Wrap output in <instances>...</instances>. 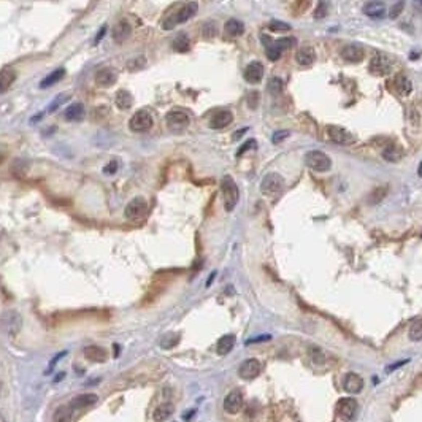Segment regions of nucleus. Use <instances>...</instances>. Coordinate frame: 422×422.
Segmentation results:
<instances>
[{
    "mask_svg": "<svg viewBox=\"0 0 422 422\" xmlns=\"http://www.w3.org/2000/svg\"><path fill=\"white\" fill-rule=\"evenodd\" d=\"M267 27H268V31H272V32H289L291 31V26L283 21H272V23H268Z\"/></svg>",
    "mask_w": 422,
    "mask_h": 422,
    "instance_id": "nucleus-41",
    "label": "nucleus"
},
{
    "mask_svg": "<svg viewBox=\"0 0 422 422\" xmlns=\"http://www.w3.org/2000/svg\"><path fill=\"white\" fill-rule=\"evenodd\" d=\"M392 59L382 51H375L370 59V65L368 69L371 72V75L375 76H386L392 72Z\"/></svg>",
    "mask_w": 422,
    "mask_h": 422,
    "instance_id": "nucleus-6",
    "label": "nucleus"
},
{
    "mask_svg": "<svg viewBox=\"0 0 422 422\" xmlns=\"http://www.w3.org/2000/svg\"><path fill=\"white\" fill-rule=\"evenodd\" d=\"M235 341H237V338H235V335H232V333L221 337L218 344H216V351H218L219 356H227V354L234 349Z\"/></svg>",
    "mask_w": 422,
    "mask_h": 422,
    "instance_id": "nucleus-27",
    "label": "nucleus"
},
{
    "mask_svg": "<svg viewBox=\"0 0 422 422\" xmlns=\"http://www.w3.org/2000/svg\"><path fill=\"white\" fill-rule=\"evenodd\" d=\"M246 130H248V129H242V130L235 132V133H234V140H238V137H242V135H243V133H245Z\"/></svg>",
    "mask_w": 422,
    "mask_h": 422,
    "instance_id": "nucleus-51",
    "label": "nucleus"
},
{
    "mask_svg": "<svg viewBox=\"0 0 422 422\" xmlns=\"http://www.w3.org/2000/svg\"><path fill=\"white\" fill-rule=\"evenodd\" d=\"M416 2H417V4H420V5H422V0H416Z\"/></svg>",
    "mask_w": 422,
    "mask_h": 422,
    "instance_id": "nucleus-54",
    "label": "nucleus"
},
{
    "mask_svg": "<svg viewBox=\"0 0 422 422\" xmlns=\"http://www.w3.org/2000/svg\"><path fill=\"white\" fill-rule=\"evenodd\" d=\"M243 408V394L238 389L229 392L224 398V409L229 414H237Z\"/></svg>",
    "mask_w": 422,
    "mask_h": 422,
    "instance_id": "nucleus-13",
    "label": "nucleus"
},
{
    "mask_svg": "<svg viewBox=\"0 0 422 422\" xmlns=\"http://www.w3.org/2000/svg\"><path fill=\"white\" fill-rule=\"evenodd\" d=\"M152 126H154V119H152L151 113H148L146 110L137 111L129 121L130 130L135 132V133H145V132L151 130Z\"/></svg>",
    "mask_w": 422,
    "mask_h": 422,
    "instance_id": "nucleus-7",
    "label": "nucleus"
},
{
    "mask_svg": "<svg viewBox=\"0 0 422 422\" xmlns=\"http://www.w3.org/2000/svg\"><path fill=\"white\" fill-rule=\"evenodd\" d=\"M111 35H113L114 42H116L118 45H122L126 40H129L130 35H132V26H130V23L127 21V19H121V21H118L116 24H114Z\"/></svg>",
    "mask_w": 422,
    "mask_h": 422,
    "instance_id": "nucleus-16",
    "label": "nucleus"
},
{
    "mask_svg": "<svg viewBox=\"0 0 422 422\" xmlns=\"http://www.w3.org/2000/svg\"><path fill=\"white\" fill-rule=\"evenodd\" d=\"M118 80V73L111 67H103L97 73H95V84L100 88H110Z\"/></svg>",
    "mask_w": 422,
    "mask_h": 422,
    "instance_id": "nucleus-17",
    "label": "nucleus"
},
{
    "mask_svg": "<svg viewBox=\"0 0 422 422\" xmlns=\"http://www.w3.org/2000/svg\"><path fill=\"white\" fill-rule=\"evenodd\" d=\"M305 164L308 165L311 170L318 171V173H325L332 168V160L330 157L322 151L313 149L305 154Z\"/></svg>",
    "mask_w": 422,
    "mask_h": 422,
    "instance_id": "nucleus-5",
    "label": "nucleus"
},
{
    "mask_svg": "<svg viewBox=\"0 0 422 422\" xmlns=\"http://www.w3.org/2000/svg\"><path fill=\"white\" fill-rule=\"evenodd\" d=\"M267 89L273 95L281 94L284 89V81L281 78H278V76H273V78H270V81L267 83Z\"/></svg>",
    "mask_w": 422,
    "mask_h": 422,
    "instance_id": "nucleus-37",
    "label": "nucleus"
},
{
    "mask_svg": "<svg viewBox=\"0 0 422 422\" xmlns=\"http://www.w3.org/2000/svg\"><path fill=\"white\" fill-rule=\"evenodd\" d=\"M343 389L348 394H359L363 389V378L359 376L357 373H348L343 379Z\"/></svg>",
    "mask_w": 422,
    "mask_h": 422,
    "instance_id": "nucleus-20",
    "label": "nucleus"
},
{
    "mask_svg": "<svg viewBox=\"0 0 422 422\" xmlns=\"http://www.w3.org/2000/svg\"><path fill=\"white\" fill-rule=\"evenodd\" d=\"M145 65H146V57L145 56H137V57H133V59H130L127 62V70L129 72H138L141 69H145Z\"/></svg>",
    "mask_w": 422,
    "mask_h": 422,
    "instance_id": "nucleus-39",
    "label": "nucleus"
},
{
    "mask_svg": "<svg viewBox=\"0 0 422 422\" xmlns=\"http://www.w3.org/2000/svg\"><path fill=\"white\" fill-rule=\"evenodd\" d=\"M261 370H262V365H261V362H259L257 359H246L245 362L240 363L238 376L242 378V379H245V381H251V379L259 376Z\"/></svg>",
    "mask_w": 422,
    "mask_h": 422,
    "instance_id": "nucleus-12",
    "label": "nucleus"
},
{
    "mask_svg": "<svg viewBox=\"0 0 422 422\" xmlns=\"http://www.w3.org/2000/svg\"><path fill=\"white\" fill-rule=\"evenodd\" d=\"M197 12H198V4L189 2L181 7L178 12L167 16L164 21H162V29H164V31H171V29H175L178 24H183V23L189 21L190 18H194L197 15Z\"/></svg>",
    "mask_w": 422,
    "mask_h": 422,
    "instance_id": "nucleus-1",
    "label": "nucleus"
},
{
    "mask_svg": "<svg viewBox=\"0 0 422 422\" xmlns=\"http://www.w3.org/2000/svg\"><path fill=\"white\" fill-rule=\"evenodd\" d=\"M171 48L178 53H187L190 50V42H189L187 35H184V34L178 35L173 40V43H171Z\"/></svg>",
    "mask_w": 422,
    "mask_h": 422,
    "instance_id": "nucleus-35",
    "label": "nucleus"
},
{
    "mask_svg": "<svg viewBox=\"0 0 422 422\" xmlns=\"http://www.w3.org/2000/svg\"><path fill=\"white\" fill-rule=\"evenodd\" d=\"M69 97H70L69 94H61V95H57V97L54 99V102L51 103V107L48 108V111L53 113L54 110H57V107H59L61 103H64V102H65V99H69Z\"/></svg>",
    "mask_w": 422,
    "mask_h": 422,
    "instance_id": "nucleus-46",
    "label": "nucleus"
},
{
    "mask_svg": "<svg viewBox=\"0 0 422 422\" xmlns=\"http://www.w3.org/2000/svg\"><path fill=\"white\" fill-rule=\"evenodd\" d=\"M363 13H365L368 18L371 19H381L386 15V7L382 2H378V0H371V2L365 4L363 7Z\"/></svg>",
    "mask_w": 422,
    "mask_h": 422,
    "instance_id": "nucleus-25",
    "label": "nucleus"
},
{
    "mask_svg": "<svg viewBox=\"0 0 422 422\" xmlns=\"http://www.w3.org/2000/svg\"><path fill=\"white\" fill-rule=\"evenodd\" d=\"M202 34L205 38H213L218 35V26L213 21H206L202 27Z\"/></svg>",
    "mask_w": 422,
    "mask_h": 422,
    "instance_id": "nucleus-40",
    "label": "nucleus"
},
{
    "mask_svg": "<svg viewBox=\"0 0 422 422\" xmlns=\"http://www.w3.org/2000/svg\"><path fill=\"white\" fill-rule=\"evenodd\" d=\"M327 137L333 143H337V145H344V146L352 145V143L356 141L352 133L344 127H341V126H329L327 127Z\"/></svg>",
    "mask_w": 422,
    "mask_h": 422,
    "instance_id": "nucleus-11",
    "label": "nucleus"
},
{
    "mask_svg": "<svg viewBox=\"0 0 422 422\" xmlns=\"http://www.w3.org/2000/svg\"><path fill=\"white\" fill-rule=\"evenodd\" d=\"M84 357L91 360V362H95V363H102L108 359V354L107 351H105L103 348L97 346V344H91V346H86L84 348Z\"/></svg>",
    "mask_w": 422,
    "mask_h": 422,
    "instance_id": "nucleus-22",
    "label": "nucleus"
},
{
    "mask_svg": "<svg viewBox=\"0 0 422 422\" xmlns=\"http://www.w3.org/2000/svg\"><path fill=\"white\" fill-rule=\"evenodd\" d=\"M357 409H359V405H357V401L351 398V397H344V398H340L337 401V406H335V411H337V416L344 420V422H349L352 420L354 417H356L357 414Z\"/></svg>",
    "mask_w": 422,
    "mask_h": 422,
    "instance_id": "nucleus-9",
    "label": "nucleus"
},
{
    "mask_svg": "<svg viewBox=\"0 0 422 422\" xmlns=\"http://www.w3.org/2000/svg\"><path fill=\"white\" fill-rule=\"evenodd\" d=\"M386 194H387V187L384 186V187H376V189H373L371 190V194L368 195V203L370 205H378L379 202L382 198L386 197Z\"/></svg>",
    "mask_w": 422,
    "mask_h": 422,
    "instance_id": "nucleus-38",
    "label": "nucleus"
},
{
    "mask_svg": "<svg viewBox=\"0 0 422 422\" xmlns=\"http://www.w3.org/2000/svg\"><path fill=\"white\" fill-rule=\"evenodd\" d=\"M72 408L69 406H59L53 414V422H70L72 420Z\"/></svg>",
    "mask_w": 422,
    "mask_h": 422,
    "instance_id": "nucleus-34",
    "label": "nucleus"
},
{
    "mask_svg": "<svg viewBox=\"0 0 422 422\" xmlns=\"http://www.w3.org/2000/svg\"><path fill=\"white\" fill-rule=\"evenodd\" d=\"M175 413V405L171 403V401H165V403L159 405L154 413H152V420L154 422H165L168 420Z\"/></svg>",
    "mask_w": 422,
    "mask_h": 422,
    "instance_id": "nucleus-24",
    "label": "nucleus"
},
{
    "mask_svg": "<svg viewBox=\"0 0 422 422\" xmlns=\"http://www.w3.org/2000/svg\"><path fill=\"white\" fill-rule=\"evenodd\" d=\"M382 157L389 162H398L401 157H403V151H401V148L397 145H389L387 148H384V151H382Z\"/></svg>",
    "mask_w": 422,
    "mask_h": 422,
    "instance_id": "nucleus-32",
    "label": "nucleus"
},
{
    "mask_svg": "<svg viewBox=\"0 0 422 422\" xmlns=\"http://www.w3.org/2000/svg\"><path fill=\"white\" fill-rule=\"evenodd\" d=\"M257 145H256V141L254 140H249V141H246L243 146H240V149H238V152H237V156L240 157V156H243L245 152L249 149V148H256Z\"/></svg>",
    "mask_w": 422,
    "mask_h": 422,
    "instance_id": "nucleus-49",
    "label": "nucleus"
},
{
    "mask_svg": "<svg viewBox=\"0 0 422 422\" xmlns=\"http://www.w3.org/2000/svg\"><path fill=\"white\" fill-rule=\"evenodd\" d=\"M16 80V72L13 69H4L0 72V94H5Z\"/></svg>",
    "mask_w": 422,
    "mask_h": 422,
    "instance_id": "nucleus-29",
    "label": "nucleus"
},
{
    "mask_svg": "<svg viewBox=\"0 0 422 422\" xmlns=\"http://www.w3.org/2000/svg\"><path fill=\"white\" fill-rule=\"evenodd\" d=\"M246 103H248V107L251 108V110L257 108V105H259V92L257 91L249 92L246 95Z\"/></svg>",
    "mask_w": 422,
    "mask_h": 422,
    "instance_id": "nucleus-43",
    "label": "nucleus"
},
{
    "mask_svg": "<svg viewBox=\"0 0 422 422\" xmlns=\"http://www.w3.org/2000/svg\"><path fill=\"white\" fill-rule=\"evenodd\" d=\"M97 400H99V397L95 394H81L70 401V408L72 409H86L97 403Z\"/></svg>",
    "mask_w": 422,
    "mask_h": 422,
    "instance_id": "nucleus-23",
    "label": "nucleus"
},
{
    "mask_svg": "<svg viewBox=\"0 0 422 422\" xmlns=\"http://www.w3.org/2000/svg\"><path fill=\"white\" fill-rule=\"evenodd\" d=\"M245 34V24L238 19H229L224 24V35L227 38H237Z\"/></svg>",
    "mask_w": 422,
    "mask_h": 422,
    "instance_id": "nucleus-26",
    "label": "nucleus"
},
{
    "mask_svg": "<svg viewBox=\"0 0 422 422\" xmlns=\"http://www.w3.org/2000/svg\"><path fill=\"white\" fill-rule=\"evenodd\" d=\"M316 61V51L310 45H303L295 51V62L302 67H310Z\"/></svg>",
    "mask_w": 422,
    "mask_h": 422,
    "instance_id": "nucleus-18",
    "label": "nucleus"
},
{
    "mask_svg": "<svg viewBox=\"0 0 422 422\" xmlns=\"http://www.w3.org/2000/svg\"><path fill=\"white\" fill-rule=\"evenodd\" d=\"M287 137H289V130H278L273 133V137H272V141L275 143V145H280L281 141H284Z\"/></svg>",
    "mask_w": 422,
    "mask_h": 422,
    "instance_id": "nucleus-45",
    "label": "nucleus"
},
{
    "mask_svg": "<svg viewBox=\"0 0 422 422\" xmlns=\"http://www.w3.org/2000/svg\"><path fill=\"white\" fill-rule=\"evenodd\" d=\"M167 121V126L170 129H175V130H183L189 126L190 118H189V113L183 108H173L167 113L165 116Z\"/></svg>",
    "mask_w": 422,
    "mask_h": 422,
    "instance_id": "nucleus-10",
    "label": "nucleus"
},
{
    "mask_svg": "<svg viewBox=\"0 0 422 422\" xmlns=\"http://www.w3.org/2000/svg\"><path fill=\"white\" fill-rule=\"evenodd\" d=\"M221 192H223L224 198V208L227 211H232L240 200V190L232 176L227 175L223 178V181H221Z\"/></svg>",
    "mask_w": 422,
    "mask_h": 422,
    "instance_id": "nucleus-3",
    "label": "nucleus"
},
{
    "mask_svg": "<svg viewBox=\"0 0 422 422\" xmlns=\"http://www.w3.org/2000/svg\"><path fill=\"white\" fill-rule=\"evenodd\" d=\"M284 187V179L280 173H268L261 183V192L267 197L278 195Z\"/></svg>",
    "mask_w": 422,
    "mask_h": 422,
    "instance_id": "nucleus-8",
    "label": "nucleus"
},
{
    "mask_svg": "<svg viewBox=\"0 0 422 422\" xmlns=\"http://www.w3.org/2000/svg\"><path fill=\"white\" fill-rule=\"evenodd\" d=\"M272 45L283 54V51H287V50H291V48H294L297 45V40H295V37H283L280 40H273Z\"/></svg>",
    "mask_w": 422,
    "mask_h": 422,
    "instance_id": "nucleus-33",
    "label": "nucleus"
},
{
    "mask_svg": "<svg viewBox=\"0 0 422 422\" xmlns=\"http://www.w3.org/2000/svg\"><path fill=\"white\" fill-rule=\"evenodd\" d=\"M408 337L411 341H422V318L411 324L408 330Z\"/></svg>",
    "mask_w": 422,
    "mask_h": 422,
    "instance_id": "nucleus-36",
    "label": "nucleus"
},
{
    "mask_svg": "<svg viewBox=\"0 0 422 422\" xmlns=\"http://www.w3.org/2000/svg\"><path fill=\"white\" fill-rule=\"evenodd\" d=\"M105 32H107V26H103L100 31H99V34H97V37H95V42L94 43H99L102 38H103V35H105Z\"/></svg>",
    "mask_w": 422,
    "mask_h": 422,
    "instance_id": "nucleus-50",
    "label": "nucleus"
},
{
    "mask_svg": "<svg viewBox=\"0 0 422 422\" xmlns=\"http://www.w3.org/2000/svg\"><path fill=\"white\" fill-rule=\"evenodd\" d=\"M234 121V114L232 111H229V110H221V111H216L213 116H211L209 119V127L211 129H224L227 127L229 124H232Z\"/></svg>",
    "mask_w": 422,
    "mask_h": 422,
    "instance_id": "nucleus-19",
    "label": "nucleus"
},
{
    "mask_svg": "<svg viewBox=\"0 0 422 422\" xmlns=\"http://www.w3.org/2000/svg\"><path fill=\"white\" fill-rule=\"evenodd\" d=\"M417 171H419V175L422 176V162H420V165H419V170H417Z\"/></svg>",
    "mask_w": 422,
    "mask_h": 422,
    "instance_id": "nucleus-52",
    "label": "nucleus"
},
{
    "mask_svg": "<svg viewBox=\"0 0 422 422\" xmlns=\"http://www.w3.org/2000/svg\"><path fill=\"white\" fill-rule=\"evenodd\" d=\"M327 2H325V0H321L319 2V5H318V8H316V12H314V18L316 19H322V18H325L327 16Z\"/></svg>",
    "mask_w": 422,
    "mask_h": 422,
    "instance_id": "nucleus-44",
    "label": "nucleus"
},
{
    "mask_svg": "<svg viewBox=\"0 0 422 422\" xmlns=\"http://www.w3.org/2000/svg\"><path fill=\"white\" fill-rule=\"evenodd\" d=\"M403 7H405V2H403V0H400V2H398L397 5L392 7V8H390V13H389L390 19H395V18L401 13V10H403Z\"/></svg>",
    "mask_w": 422,
    "mask_h": 422,
    "instance_id": "nucleus-47",
    "label": "nucleus"
},
{
    "mask_svg": "<svg viewBox=\"0 0 422 422\" xmlns=\"http://www.w3.org/2000/svg\"><path fill=\"white\" fill-rule=\"evenodd\" d=\"M264 65L259 62V61H253V62H249L246 65V69H245V80L249 83V84H259L262 81L264 78Z\"/></svg>",
    "mask_w": 422,
    "mask_h": 422,
    "instance_id": "nucleus-15",
    "label": "nucleus"
},
{
    "mask_svg": "<svg viewBox=\"0 0 422 422\" xmlns=\"http://www.w3.org/2000/svg\"><path fill=\"white\" fill-rule=\"evenodd\" d=\"M116 171H118V160L108 162V165L103 168V173H105V175H113V173H116Z\"/></svg>",
    "mask_w": 422,
    "mask_h": 422,
    "instance_id": "nucleus-48",
    "label": "nucleus"
},
{
    "mask_svg": "<svg viewBox=\"0 0 422 422\" xmlns=\"http://www.w3.org/2000/svg\"><path fill=\"white\" fill-rule=\"evenodd\" d=\"M394 89L398 95H401V97H406V95L413 92V83H411L408 76H405L403 73H398L394 78Z\"/></svg>",
    "mask_w": 422,
    "mask_h": 422,
    "instance_id": "nucleus-21",
    "label": "nucleus"
},
{
    "mask_svg": "<svg viewBox=\"0 0 422 422\" xmlns=\"http://www.w3.org/2000/svg\"><path fill=\"white\" fill-rule=\"evenodd\" d=\"M23 329V316L16 310H5L0 314V330L8 337H15Z\"/></svg>",
    "mask_w": 422,
    "mask_h": 422,
    "instance_id": "nucleus-2",
    "label": "nucleus"
},
{
    "mask_svg": "<svg viewBox=\"0 0 422 422\" xmlns=\"http://www.w3.org/2000/svg\"><path fill=\"white\" fill-rule=\"evenodd\" d=\"M0 422H7V420H5V419H4L2 416H0Z\"/></svg>",
    "mask_w": 422,
    "mask_h": 422,
    "instance_id": "nucleus-53",
    "label": "nucleus"
},
{
    "mask_svg": "<svg viewBox=\"0 0 422 422\" xmlns=\"http://www.w3.org/2000/svg\"><path fill=\"white\" fill-rule=\"evenodd\" d=\"M86 116V110L81 103H72L69 108L64 111V118L67 121H81Z\"/></svg>",
    "mask_w": 422,
    "mask_h": 422,
    "instance_id": "nucleus-28",
    "label": "nucleus"
},
{
    "mask_svg": "<svg viewBox=\"0 0 422 422\" xmlns=\"http://www.w3.org/2000/svg\"><path fill=\"white\" fill-rule=\"evenodd\" d=\"M64 75H65V70H64V69H57V70H54L51 75H48L46 78H43V80L40 81V88H42V89H48V88H51V86L57 84V83H59V81L64 78Z\"/></svg>",
    "mask_w": 422,
    "mask_h": 422,
    "instance_id": "nucleus-31",
    "label": "nucleus"
},
{
    "mask_svg": "<svg viewBox=\"0 0 422 422\" xmlns=\"http://www.w3.org/2000/svg\"><path fill=\"white\" fill-rule=\"evenodd\" d=\"M114 103H116V107L122 111H126L132 107L133 103V97L132 94L126 89H121L116 92V97H114Z\"/></svg>",
    "mask_w": 422,
    "mask_h": 422,
    "instance_id": "nucleus-30",
    "label": "nucleus"
},
{
    "mask_svg": "<svg viewBox=\"0 0 422 422\" xmlns=\"http://www.w3.org/2000/svg\"><path fill=\"white\" fill-rule=\"evenodd\" d=\"M146 215H148V202L145 197H133L126 205V209H124V216L130 223H140V221L146 218Z\"/></svg>",
    "mask_w": 422,
    "mask_h": 422,
    "instance_id": "nucleus-4",
    "label": "nucleus"
},
{
    "mask_svg": "<svg viewBox=\"0 0 422 422\" xmlns=\"http://www.w3.org/2000/svg\"><path fill=\"white\" fill-rule=\"evenodd\" d=\"M311 0H295L294 2V15H302L310 8Z\"/></svg>",
    "mask_w": 422,
    "mask_h": 422,
    "instance_id": "nucleus-42",
    "label": "nucleus"
},
{
    "mask_svg": "<svg viewBox=\"0 0 422 422\" xmlns=\"http://www.w3.org/2000/svg\"><path fill=\"white\" fill-rule=\"evenodd\" d=\"M341 57H343V59L346 61V62L357 64V62H362V61H363V57H365V50H363V48H362L360 45L351 43V45L343 46Z\"/></svg>",
    "mask_w": 422,
    "mask_h": 422,
    "instance_id": "nucleus-14",
    "label": "nucleus"
}]
</instances>
